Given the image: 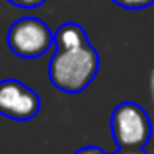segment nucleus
I'll use <instances>...</instances> for the list:
<instances>
[{
  "label": "nucleus",
  "instance_id": "nucleus-5",
  "mask_svg": "<svg viewBox=\"0 0 154 154\" xmlns=\"http://www.w3.org/2000/svg\"><path fill=\"white\" fill-rule=\"evenodd\" d=\"M111 2L127 10H143V8H150L154 0H111Z\"/></svg>",
  "mask_w": 154,
  "mask_h": 154
},
{
  "label": "nucleus",
  "instance_id": "nucleus-6",
  "mask_svg": "<svg viewBox=\"0 0 154 154\" xmlns=\"http://www.w3.org/2000/svg\"><path fill=\"white\" fill-rule=\"evenodd\" d=\"M8 4L12 6H18V8H26V10H31V8H39L43 6L45 0H6Z\"/></svg>",
  "mask_w": 154,
  "mask_h": 154
},
{
  "label": "nucleus",
  "instance_id": "nucleus-1",
  "mask_svg": "<svg viewBox=\"0 0 154 154\" xmlns=\"http://www.w3.org/2000/svg\"><path fill=\"white\" fill-rule=\"evenodd\" d=\"M53 53L49 80L64 94H80L92 84L100 70V55L80 23L66 22L53 31Z\"/></svg>",
  "mask_w": 154,
  "mask_h": 154
},
{
  "label": "nucleus",
  "instance_id": "nucleus-7",
  "mask_svg": "<svg viewBox=\"0 0 154 154\" xmlns=\"http://www.w3.org/2000/svg\"><path fill=\"white\" fill-rule=\"evenodd\" d=\"M74 154H107V152L102 150V148H98V146H82V148H78Z\"/></svg>",
  "mask_w": 154,
  "mask_h": 154
},
{
  "label": "nucleus",
  "instance_id": "nucleus-3",
  "mask_svg": "<svg viewBox=\"0 0 154 154\" xmlns=\"http://www.w3.org/2000/svg\"><path fill=\"white\" fill-rule=\"evenodd\" d=\"M6 41L10 51L20 59H37L53 47V31L43 20L26 16L8 27Z\"/></svg>",
  "mask_w": 154,
  "mask_h": 154
},
{
  "label": "nucleus",
  "instance_id": "nucleus-8",
  "mask_svg": "<svg viewBox=\"0 0 154 154\" xmlns=\"http://www.w3.org/2000/svg\"><path fill=\"white\" fill-rule=\"evenodd\" d=\"M113 154H148V152L144 150V148H140V150H117Z\"/></svg>",
  "mask_w": 154,
  "mask_h": 154
},
{
  "label": "nucleus",
  "instance_id": "nucleus-2",
  "mask_svg": "<svg viewBox=\"0 0 154 154\" xmlns=\"http://www.w3.org/2000/svg\"><path fill=\"white\" fill-rule=\"evenodd\" d=\"M111 135L117 150H140L152 135L150 117L139 103L123 102L111 113Z\"/></svg>",
  "mask_w": 154,
  "mask_h": 154
},
{
  "label": "nucleus",
  "instance_id": "nucleus-4",
  "mask_svg": "<svg viewBox=\"0 0 154 154\" xmlns=\"http://www.w3.org/2000/svg\"><path fill=\"white\" fill-rule=\"evenodd\" d=\"M41 109V100L33 88L16 78L0 80V115L14 121H29Z\"/></svg>",
  "mask_w": 154,
  "mask_h": 154
}]
</instances>
